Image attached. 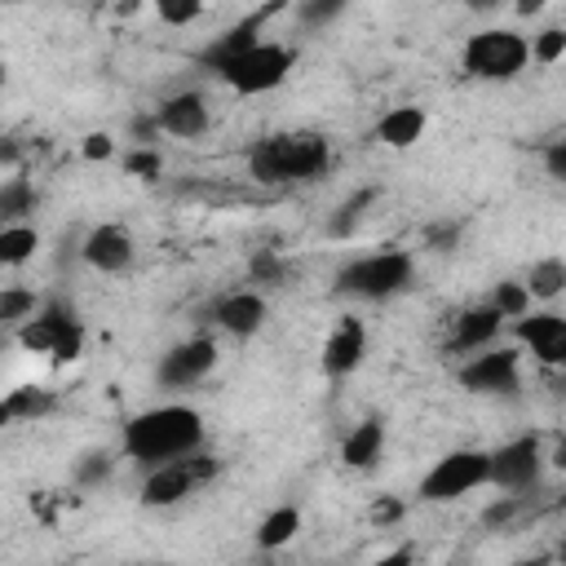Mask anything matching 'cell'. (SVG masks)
Segmentation results:
<instances>
[{
	"mask_svg": "<svg viewBox=\"0 0 566 566\" xmlns=\"http://www.w3.org/2000/svg\"><path fill=\"white\" fill-rule=\"evenodd\" d=\"M292 62H296V53H292L287 44H279V40H261L256 49H248L243 57H234L230 66H221V80H226L234 93L256 97V93L279 88V84L287 80Z\"/></svg>",
	"mask_w": 566,
	"mask_h": 566,
	"instance_id": "7",
	"label": "cell"
},
{
	"mask_svg": "<svg viewBox=\"0 0 566 566\" xmlns=\"http://www.w3.org/2000/svg\"><path fill=\"white\" fill-rule=\"evenodd\" d=\"M380 199V190L376 186H363V190H354L336 212H332V221H327V234L332 239H349L358 226H363V217H367V208Z\"/></svg>",
	"mask_w": 566,
	"mask_h": 566,
	"instance_id": "23",
	"label": "cell"
},
{
	"mask_svg": "<svg viewBox=\"0 0 566 566\" xmlns=\"http://www.w3.org/2000/svg\"><path fill=\"white\" fill-rule=\"evenodd\" d=\"M420 133H424V111H420V106H394V111L376 124V142H380V146H394V150L416 146Z\"/></svg>",
	"mask_w": 566,
	"mask_h": 566,
	"instance_id": "20",
	"label": "cell"
},
{
	"mask_svg": "<svg viewBox=\"0 0 566 566\" xmlns=\"http://www.w3.org/2000/svg\"><path fill=\"white\" fill-rule=\"evenodd\" d=\"M80 155L93 159V164H102V159L115 155V137H111V133H88V137L80 142Z\"/></svg>",
	"mask_w": 566,
	"mask_h": 566,
	"instance_id": "37",
	"label": "cell"
},
{
	"mask_svg": "<svg viewBox=\"0 0 566 566\" xmlns=\"http://www.w3.org/2000/svg\"><path fill=\"white\" fill-rule=\"evenodd\" d=\"M199 447H203V416L186 402H164V407L137 411L124 424V455L146 464V469L186 460Z\"/></svg>",
	"mask_w": 566,
	"mask_h": 566,
	"instance_id": "1",
	"label": "cell"
},
{
	"mask_svg": "<svg viewBox=\"0 0 566 566\" xmlns=\"http://www.w3.org/2000/svg\"><path fill=\"white\" fill-rule=\"evenodd\" d=\"M376 566H411V548H394V553H385Z\"/></svg>",
	"mask_w": 566,
	"mask_h": 566,
	"instance_id": "41",
	"label": "cell"
},
{
	"mask_svg": "<svg viewBox=\"0 0 566 566\" xmlns=\"http://www.w3.org/2000/svg\"><path fill=\"white\" fill-rule=\"evenodd\" d=\"M155 13H159V22H168V27H190V22H199L203 18V4L199 0H159L155 4Z\"/></svg>",
	"mask_w": 566,
	"mask_h": 566,
	"instance_id": "33",
	"label": "cell"
},
{
	"mask_svg": "<svg viewBox=\"0 0 566 566\" xmlns=\"http://www.w3.org/2000/svg\"><path fill=\"white\" fill-rule=\"evenodd\" d=\"M35 248H40V234H35V226H4L0 230V265H27L31 256H35Z\"/></svg>",
	"mask_w": 566,
	"mask_h": 566,
	"instance_id": "25",
	"label": "cell"
},
{
	"mask_svg": "<svg viewBox=\"0 0 566 566\" xmlns=\"http://www.w3.org/2000/svg\"><path fill=\"white\" fill-rule=\"evenodd\" d=\"M340 13H345V0H301V4H296L301 27H327V22L340 18Z\"/></svg>",
	"mask_w": 566,
	"mask_h": 566,
	"instance_id": "31",
	"label": "cell"
},
{
	"mask_svg": "<svg viewBox=\"0 0 566 566\" xmlns=\"http://www.w3.org/2000/svg\"><path fill=\"white\" fill-rule=\"evenodd\" d=\"M562 504H566V495H562Z\"/></svg>",
	"mask_w": 566,
	"mask_h": 566,
	"instance_id": "48",
	"label": "cell"
},
{
	"mask_svg": "<svg viewBox=\"0 0 566 566\" xmlns=\"http://www.w3.org/2000/svg\"><path fill=\"white\" fill-rule=\"evenodd\" d=\"M133 566H164V562H133Z\"/></svg>",
	"mask_w": 566,
	"mask_h": 566,
	"instance_id": "46",
	"label": "cell"
},
{
	"mask_svg": "<svg viewBox=\"0 0 566 566\" xmlns=\"http://www.w3.org/2000/svg\"><path fill=\"white\" fill-rule=\"evenodd\" d=\"M124 172L128 177H142V181H159V172H164V159H159V150L150 146H133V155L124 159Z\"/></svg>",
	"mask_w": 566,
	"mask_h": 566,
	"instance_id": "32",
	"label": "cell"
},
{
	"mask_svg": "<svg viewBox=\"0 0 566 566\" xmlns=\"http://www.w3.org/2000/svg\"><path fill=\"white\" fill-rule=\"evenodd\" d=\"M111 469H115V455H111L106 447H88V451L71 464V478H75V486H102V482L111 478Z\"/></svg>",
	"mask_w": 566,
	"mask_h": 566,
	"instance_id": "29",
	"label": "cell"
},
{
	"mask_svg": "<svg viewBox=\"0 0 566 566\" xmlns=\"http://www.w3.org/2000/svg\"><path fill=\"white\" fill-rule=\"evenodd\" d=\"M517 340L531 345V354L548 367V371H566V318L544 310V314H526L517 318Z\"/></svg>",
	"mask_w": 566,
	"mask_h": 566,
	"instance_id": "14",
	"label": "cell"
},
{
	"mask_svg": "<svg viewBox=\"0 0 566 566\" xmlns=\"http://www.w3.org/2000/svg\"><path fill=\"white\" fill-rule=\"evenodd\" d=\"M460 385L469 394H495V398H513L522 389V358L517 349H486L473 354L460 367Z\"/></svg>",
	"mask_w": 566,
	"mask_h": 566,
	"instance_id": "9",
	"label": "cell"
},
{
	"mask_svg": "<svg viewBox=\"0 0 566 566\" xmlns=\"http://www.w3.org/2000/svg\"><path fill=\"white\" fill-rule=\"evenodd\" d=\"M296 531H301V509L296 504H279L274 513H265L261 517V526H256V548H283V544H292L296 539Z\"/></svg>",
	"mask_w": 566,
	"mask_h": 566,
	"instance_id": "22",
	"label": "cell"
},
{
	"mask_svg": "<svg viewBox=\"0 0 566 566\" xmlns=\"http://www.w3.org/2000/svg\"><path fill=\"white\" fill-rule=\"evenodd\" d=\"M553 394L566 398V371H553Z\"/></svg>",
	"mask_w": 566,
	"mask_h": 566,
	"instance_id": "44",
	"label": "cell"
},
{
	"mask_svg": "<svg viewBox=\"0 0 566 566\" xmlns=\"http://www.w3.org/2000/svg\"><path fill=\"white\" fill-rule=\"evenodd\" d=\"M402 513H407V504L394 500V495H380V500L371 504V522H376V526H394Z\"/></svg>",
	"mask_w": 566,
	"mask_h": 566,
	"instance_id": "38",
	"label": "cell"
},
{
	"mask_svg": "<svg viewBox=\"0 0 566 566\" xmlns=\"http://www.w3.org/2000/svg\"><path fill=\"white\" fill-rule=\"evenodd\" d=\"M517 513H522V495H500V500H491V504L482 509V526H486V531H504Z\"/></svg>",
	"mask_w": 566,
	"mask_h": 566,
	"instance_id": "35",
	"label": "cell"
},
{
	"mask_svg": "<svg viewBox=\"0 0 566 566\" xmlns=\"http://www.w3.org/2000/svg\"><path fill=\"white\" fill-rule=\"evenodd\" d=\"M562 566H566V553H562Z\"/></svg>",
	"mask_w": 566,
	"mask_h": 566,
	"instance_id": "47",
	"label": "cell"
},
{
	"mask_svg": "<svg viewBox=\"0 0 566 566\" xmlns=\"http://www.w3.org/2000/svg\"><path fill=\"white\" fill-rule=\"evenodd\" d=\"M274 13H283V4H261V9H252V13H248V18H239L221 40H212V44L199 53V62H203L208 71H217V75H221V66H230L234 57H243L248 49H256V44H261V27H265Z\"/></svg>",
	"mask_w": 566,
	"mask_h": 566,
	"instance_id": "12",
	"label": "cell"
},
{
	"mask_svg": "<svg viewBox=\"0 0 566 566\" xmlns=\"http://www.w3.org/2000/svg\"><path fill=\"white\" fill-rule=\"evenodd\" d=\"M155 124H159V133H164V137H181V142H186V137H203V133H208L212 111H208L203 93L186 88V93H172V97H164V102H159Z\"/></svg>",
	"mask_w": 566,
	"mask_h": 566,
	"instance_id": "15",
	"label": "cell"
},
{
	"mask_svg": "<svg viewBox=\"0 0 566 566\" xmlns=\"http://www.w3.org/2000/svg\"><path fill=\"white\" fill-rule=\"evenodd\" d=\"M248 274H252V283H283L287 279V261L274 256V252H256L248 261Z\"/></svg>",
	"mask_w": 566,
	"mask_h": 566,
	"instance_id": "36",
	"label": "cell"
},
{
	"mask_svg": "<svg viewBox=\"0 0 566 566\" xmlns=\"http://www.w3.org/2000/svg\"><path fill=\"white\" fill-rule=\"evenodd\" d=\"M212 323L221 327V332H230V336H256L261 327H265V296L261 292H226V296H217L212 301Z\"/></svg>",
	"mask_w": 566,
	"mask_h": 566,
	"instance_id": "17",
	"label": "cell"
},
{
	"mask_svg": "<svg viewBox=\"0 0 566 566\" xmlns=\"http://www.w3.org/2000/svg\"><path fill=\"white\" fill-rule=\"evenodd\" d=\"M18 345L31 349V354H49V358H57V363L80 358V349H84V327H80V318H75V305L62 301V296L44 301L40 314L18 327Z\"/></svg>",
	"mask_w": 566,
	"mask_h": 566,
	"instance_id": "5",
	"label": "cell"
},
{
	"mask_svg": "<svg viewBox=\"0 0 566 566\" xmlns=\"http://www.w3.org/2000/svg\"><path fill=\"white\" fill-rule=\"evenodd\" d=\"M486 305H495L500 318H526V314H531V292H526L522 279H500V283L491 287V301H486Z\"/></svg>",
	"mask_w": 566,
	"mask_h": 566,
	"instance_id": "28",
	"label": "cell"
},
{
	"mask_svg": "<svg viewBox=\"0 0 566 566\" xmlns=\"http://www.w3.org/2000/svg\"><path fill=\"white\" fill-rule=\"evenodd\" d=\"M513 566H548V557H522V562H513Z\"/></svg>",
	"mask_w": 566,
	"mask_h": 566,
	"instance_id": "45",
	"label": "cell"
},
{
	"mask_svg": "<svg viewBox=\"0 0 566 566\" xmlns=\"http://www.w3.org/2000/svg\"><path fill=\"white\" fill-rule=\"evenodd\" d=\"M539 469H544V451H539V438L526 433V438H513L504 447L491 451V486L517 495V491H531L539 482Z\"/></svg>",
	"mask_w": 566,
	"mask_h": 566,
	"instance_id": "10",
	"label": "cell"
},
{
	"mask_svg": "<svg viewBox=\"0 0 566 566\" xmlns=\"http://www.w3.org/2000/svg\"><path fill=\"white\" fill-rule=\"evenodd\" d=\"M531 57L539 66H553L566 57V27H544L539 35H531Z\"/></svg>",
	"mask_w": 566,
	"mask_h": 566,
	"instance_id": "30",
	"label": "cell"
},
{
	"mask_svg": "<svg viewBox=\"0 0 566 566\" xmlns=\"http://www.w3.org/2000/svg\"><path fill=\"white\" fill-rule=\"evenodd\" d=\"M212 367H217V340L190 336V340L172 345V349L159 358L155 380H159V389H190V385H199L203 376H212Z\"/></svg>",
	"mask_w": 566,
	"mask_h": 566,
	"instance_id": "11",
	"label": "cell"
},
{
	"mask_svg": "<svg viewBox=\"0 0 566 566\" xmlns=\"http://www.w3.org/2000/svg\"><path fill=\"white\" fill-rule=\"evenodd\" d=\"M416 279V256L402 248H385L371 256H354L336 270V292L340 296H358V301H385L407 292Z\"/></svg>",
	"mask_w": 566,
	"mask_h": 566,
	"instance_id": "3",
	"label": "cell"
},
{
	"mask_svg": "<svg viewBox=\"0 0 566 566\" xmlns=\"http://www.w3.org/2000/svg\"><path fill=\"white\" fill-rule=\"evenodd\" d=\"M327 164H332V142L323 133H274L248 150V172L261 186L314 181L327 172Z\"/></svg>",
	"mask_w": 566,
	"mask_h": 566,
	"instance_id": "2",
	"label": "cell"
},
{
	"mask_svg": "<svg viewBox=\"0 0 566 566\" xmlns=\"http://www.w3.org/2000/svg\"><path fill=\"white\" fill-rule=\"evenodd\" d=\"M363 358H367V327H363V318H340L336 327H332V336L323 340V354H318V363H323V371L332 376V380H345V376H354L358 367H363Z\"/></svg>",
	"mask_w": 566,
	"mask_h": 566,
	"instance_id": "13",
	"label": "cell"
},
{
	"mask_svg": "<svg viewBox=\"0 0 566 566\" xmlns=\"http://www.w3.org/2000/svg\"><path fill=\"white\" fill-rule=\"evenodd\" d=\"M544 168H548V177H553V181H562V186H566V137L544 146Z\"/></svg>",
	"mask_w": 566,
	"mask_h": 566,
	"instance_id": "39",
	"label": "cell"
},
{
	"mask_svg": "<svg viewBox=\"0 0 566 566\" xmlns=\"http://www.w3.org/2000/svg\"><path fill=\"white\" fill-rule=\"evenodd\" d=\"M217 460L212 455H186V460H172V464H159V469H150L146 473V482H142V504L146 509H168V504H181L195 486H203V482H212L217 478Z\"/></svg>",
	"mask_w": 566,
	"mask_h": 566,
	"instance_id": "8",
	"label": "cell"
},
{
	"mask_svg": "<svg viewBox=\"0 0 566 566\" xmlns=\"http://www.w3.org/2000/svg\"><path fill=\"white\" fill-rule=\"evenodd\" d=\"M548 464H553L557 473H566V438H562V442L553 447V455H548Z\"/></svg>",
	"mask_w": 566,
	"mask_h": 566,
	"instance_id": "42",
	"label": "cell"
},
{
	"mask_svg": "<svg viewBox=\"0 0 566 566\" xmlns=\"http://www.w3.org/2000/svg\"><path fill=\"white\" fill-rule=\"evenodd\" d=\"M522 283H526L531 301H553V296L566 292V261H562V256H544V261H535V265L526 270Z\"/></svg>",
	"mask_w": 566,
	"mask_h": 566,
	"instance_id": "24",
	"label": "cell"
},
{
	"mask_svg": "<svg viewBox=\"0 0 566 566\" xmlns=\"http://www.w3.org/2000/svg\"><path fill=\"white\" fill-rule=\"evenodd\" d=\"M40 305H44V301H35L31 287L9 283V287L0 292V323H4V327H22V323H31V318L40 314Z\"/></svg>",
	"mask_w": 566,
	"mask_h": 566,
	"instance_id": "27",
	"label": "cell"
},
{
	"mask_svg": "<svg viewBox=\"0 0 566 566\" xmlns=\"http://www.w3.org/2000/svg\"><path fill=\"white\" fill-rule=\"evenodd\" d=\"M128 133H133V142H137V146H146V150H150V137L159 133V124H155V115H150V119H133V124H128Z\"/></svg>",
	"mask_w": 566,
	"mask_h": 566,
	"instance_id": "40",
	"label": "cell"
},
{
	"mask_svg": "<svg viewBox=\"0 0 566 566\" xmlns=\"http://www.w3.org/2000/svg\"><path fill=\"white\" fill-rule=\"evenodd\" d=\"M460 234H464L460 221H429L424 226V248L429 252H451V248H460Z\"/></svg>",
	"mask_w": 566,
	"mask_h": 566,
	"instance_id": "34",
	"label": "cell"
},
{
	"mask_svg": "<svg viewBox=\"0 0 566 566\" xmlns=\"http://www.w3.org/2000/svg\"><path fill=\"white\" fill-rule=\"evenodd\" d=\"M80 256H84L93 270H102V274H119V270L133 265V234H128L124 226H115V221L93 226V230L84 234V243H80Z\"/></svg>",
	"mask_w": 566,
	"mask_h": 566,
	"instance_id": "16",
	"label": "cell"
},
{
	"mask_svg": "<svg viewBox=\"0 0 566 566\" xmlns=\"http://www.w3.org/2000/svg\"><path fill=\"white\" fill-rule=\"evenodd\" d=\"M380 451H385V424H380L376 416L358 420V424L345 433V442H340V460H345L349 469H371V464L380 460Z\"/></svg>",
	"mask_w": 566,
	"mask_h": 566,
	"instance_id": "19",
	"label": "cell"
},
{
	"mask_svg": "<svg viewBox=\"0 0 566 566\" xmlns=\"http://www.w3.org/2000/svg\"><path fill=\"white\" fill-rule=\"evenodd\" d=\"M491 482V451H478V447H460V451H447L424 478H420V500L424 504H451L478 486Z\"/></svg>",
	"mask_w": 566,
	"mask_h": 566,
	"instance_id": "6",
	"label": "cell"
},
{
	"mask_svg": "<svg viewBox=\"0 0 566 566\" xmlns=\"http://www.w3.org/2000/svg\"><path fill=\"white\" fill-rule=\"evenodd\" d=\"M539 9H544V4H539V0H522V4H517V13H522V18H535V13H539Z\"/></svg>",
	"mask_w": 566,
	"mask_h": 566,
	"instance_id": "43",
	"label": "cell"
},
{
	"mask_svg": "<svg viewBox=\"0 0 566 566\" xmlns=\"http://www.w3.org/2000/svg\"><path fill=\"white\" fill-rule=\"evenodd\" d=\"M531 62V40L513 27H486L478 35L464 40L460 49V66L464 75L473 80H491V84H504L513 75H522Z\"/></svg>",
	"mask_w": 566,
	"mask_h": 566,
	"instance_id": "4",
	"label": "cell"
},
{
	"mask_svg": "<svg viewBox=\"0 0 566 566\" xmlns=\"http://www.w3.org/2000/svg\"><path fill=\"white\" fill-rule=\"evenodd\" d=\"M57 407V398L40 385H22V389H9V398L0 402V420H40Z\"/></svg>",
	"mask_w": 566,
	"mask_h": 566,
	"instance_id": "21",
	"label": "cell"
},
{
	"mask_svg": "<svg viewBox=\"0 0 566 566\" xmlns=\"http://www.w3.org/2000/svg\"><path fill=\"white\" fill-rule=\"evenodd\" d=\"M500 314L495 305H473L464 310L455 323H451V336H447V349L451 354H473V349H486L495 336H500Z\"/></svg>",
	"mask_w": 566,
	"mask_h": 566,
	"instance_id": "18",
	"label": "cell"
},
{
	"mask_svg": "<svg viewBox=\"0 0 566 566\" xmlns=\"http://www.w3.org/2000/svg\"><path fill=\"white\" fill-rule=\"evenodd\" d=\"M27 212H35V186L27 177H9L0 186V217H4V226H22Z\"/></svg>",
	"mask_w": 566,
	"mask_h": 566,
	"instance_id": "26",
	"label": "cell"
}]
</instances>
